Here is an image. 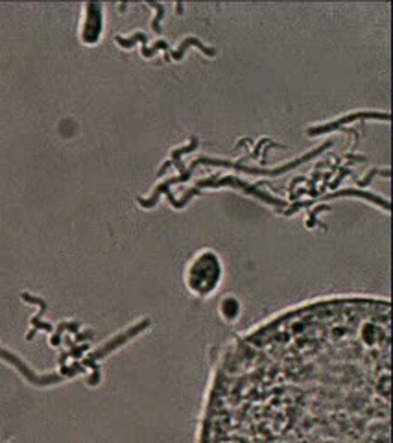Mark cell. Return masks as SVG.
<instances>
[{
  "instance_id": "6da1fadb",
  "label": "cell",
  "mask_w": 393,
  "mask_h": 443,
  "mask_svg": "<svg viewBox=\"0 0 393 443\" xmlns=\"http://www.w3.org/2000/svg\"><path fill=\"white\" fill-rule=\"evenodd\" d=\"M390 355L388 303L279 316L225 357L200 443H392Z\"/></svg>"
},
{
  "instance_id": "3957f363",
  "label": "cell",
  "mask_w": 393,
  "mask_h": 443,
  "mask_svg": "<svg viewBox=\"0 0 393 443\" xmlns=\"http://www.w3.org/2000/svg\"><path fill=\"white\" fill-rule=\"evenodd\" d=\"M102 31V8L98 4H89L87 6V21L84 28V41L85 43H97Z\"/></svg>"
},
{
  "instance_id": "7a4b0ae2",
  "label": "cell",
  "mask_w": 393,
  "mask_h": 443,
  "mask_svg": "<svg viewBox=\"0 0 393 443\" xmlns=\"http://www.w3.org/2000/svg\"><path fill=\"white\" fill-rule=\"evenodd\" d=\"M222 277H224V268L220 257L212 253L211 249H205L194 257L185 273L188 290L200 298H209L211 294H214L222 283Z\"/></svg>"
}]
</instances>
